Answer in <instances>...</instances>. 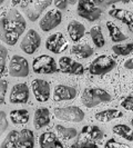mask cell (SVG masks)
<instances>
[{"label":"cell","mask_w":133,"mask_h":148,"mask_svg":"<svg viewBox=\"0 0 133 148\" xmlns=\"http://www.w3.org/2000/svg\"><path fill=\"white\" fill-rule=\"evenodd\" d=\"M50 123V111L48 108H38L35 112L33 125L36 129H41L42 127L49 125Z\"/></svg>","instance_id":"ac0fdd59"},{"label":"cell","mask_w":133,"mask_h":148,"mask_svg":"<svg viewBox=\"0 0 133 148\" xmlns=\"http://www.w3.org/2000/svg\"><path fill=\"white\" fill-rule=\"evenodd\" d=\"M9 75L12 77H27L29 75V65L26 58L15 55L9 62Z\"/></svg>","instance_id":"ba28073f"},{"label":"cell","mask_w":133,"mask_h":148,"mask_svg":"<svg viewBox=\"0 0 133 148\" xmlns=\"http://www.w3.org/2000/svg\"><path fill=\"white\" fill-rule=\"evenodd\" d=\"M77 96V90L73 87L66 86V85H58L54 88L53 99L56 101H66L72 100Z\"/></svg>","instance_id":"9a60e30c"},{"label":"cell","mask_w":133,"mask_h":148,"mask_svg":"<svg viewBox=\"0 0 133 148\" xmlns=\"http://www.w3.org/2000/svg\"><path fill=\"white\" fill-rule=\"evenodd\" d=\"M124 68L126 69H133V58H130V59H128L124 62Z\"/></svg>","instance_id":"74e56055"},{"label":"cell","mask_w":133,"mask_h":148,"mask_svg":"<svg viewBox=\"0 0 133 148\" xmlns=\"http://www.w3.org/2000/svg\"><path fill=\"white\" fill-rule=\"evenodd\" d=\"M32 68L36 74L49 75L57 71V64L53 57H50L48 55H41L33 60Z\"/></svg>","instance_id":"5b68a950"},{"label":"cell","mask_w":133,"mask_h":148,"mask_svg":"<svg viewBox=\"0 0 133 148\" xmlns=\"http://www.w3.org/2000/svg\"><path fill=\"white\" fill-rule=\"evenodd\" d=\"M59 68L60 70L64 74L70 75H83L84 68L80 62L75 61L70 57H61L59 59Z\"/></svg>","instance_id":"4fadbf2b"},{"label":"cell","mask_w":133,"mask_h":148,"mask_svg":"<svg viewBox=\"0 0 133 148\" xmlns=\"http://www.w3.org/2000/svg\"><path fill=\"white\" fill-rule=\"evenodd\" d=\"M131 124H132V126H133V118H132V120H131Z\"/></svg>","instance_id":"f35d334b"},{"label":"cell","mask_w":133,"mask_h":148,"mask_svg":"<svg viewBox=\"0 0 133 148\" xmlns=\"http://www.w3.org/2000/svg\"><path fill=\"white\" fill-rule=\"evenodd\" d=\"M90 36L92 38V41H93L94 46L98 47V48H102L104 45H105V40H104L100 26L92 27L91 30H90Z\"/></svg>","instance_id":"d4e9b609"},{"label":"cell","mask_w":133,"mask_h":148,"mask_svg":"<svg viewBox=\"0 0 133 148\" xmlns=\"http://www.w3.org/2000/svg\"><path fill=\"white\" fill-rule=\"evenodd\" d=\"M71 53L77 56L78 58L86 59L93 55V49L89 45H75L71 47Z\"/></svg>","instance_id":"603a6c76"},{"label":"cell","mask_w":133,"mask_h":148,"mask_svg":"<svg viewBox=\"0 0 133 148\" xmlns=\"http://www.w3.org/2000/svg\"><path fill=\"white\" fill-rule=\"evenodd\" d=\"M121 106L126 109V110H132L133 111V96H129L124 98L121 103Z\"/></svg>","instance_id":"e575fe53"},{"label":"cell","mask_w":133,"mask_h":148,"mask_svg":"<svg viewBox=\"0 0 133 148\" xmlns=\"http://www.w3.org/2000/svg\"><path fill=\"white\" fill-rule=\"evenodd\" d=\"M39 144L42 148H62V143L53 133H43L39 138Z\"/></svg>","instance_id":"e0dca14e"},{"label":"cell","mask_w":133,"mask_h":148,"mask_svg":"<svg viewBox=\"0 0 133 148\" xmlns=\"http://www.w3.org/2000/svg\"><path fill=\"white\" fill-rule=\"evenodd\" d=\"M115 66H117V62L113 58L107 55H101L91 62V65L89 67V71L93 76H101V75L110 73L111 70L115 68Z\"/></svg>","instance_id":"3957f363"},{"label":"cell","mask_w":133,"mask_h":148,"mask_svg":"<svg viewBox=\"0 0 133 148\" xmlns=\"http://www.w3.org/2000/svg\"><path fill=\"white\" fill-rule=\"evenodd\" d=\"M81 100L87 108H93L100 104L109 103L111 100V95L104 89L87 88L82 94Z\"/></svg>","instance_id":"7a4b0ae2"},{"label":"cell","mask_w":133,"mask_h":148,"mask_svg":"<svg viewBox=\"0 0 133 148\" xmlns=\"http://www.w3.org/2000/svg\"><path fill=\"white\" fill-rule=\"evenodd\" d=\"M109 15L115 19L120 20L121 22L126 23L128 26L129 30L133 32V14L130 12L129 10H124V9H111L109 11Z\"/></svg>","instance_id":"2e32d148"},{"label":"cell","mask_w":133,"mask_h":148,"mask_svg":"<svg viewBox=\"0 0 133 148\" xmlns=\"http://www.w3.org/2000/svg\"><path fill=\"white\" fill-rule=\"evenodd\" d=\"M72 148H82V147H89V148H96L98 147L94 141H92L89 138H81L79 140H77L73 145L71 146Z\"/></svg>","instance_id":"4dcf8cb0"},{"label":"cell","mask_w":133,"mask_h":148,"mask_svg":"<svg viewBox=\"0 0 133 148\" xmlns=\"http://www.w3.org/2000/svg\"><path fill=\"white\" fill-rule=\"evenodd\" d=\"M84 31H86L84 26L79 21L72 20L68 25V34L71 38V40L73 41H79L84 36Z\"/></svg>","instance_id":"ffe728a7"},{"label":"cell","mask_w":133,"mask_h":148,"mask_svg":"<svg viewBox=\"0 0 133 148\" xmlns=\"http://www.w3.org/2000/svg\"><path fill=\"white\" fill-rule=\"evenodd\" d=\"M9 117L15 125H26L29 121L30 115L27 109H18L11 111L9 114Z\"/></svg>","instance_id":"7402d4cb"},{"label":"cell","mask_w":133,"mask_h":148,"mask_svg":"<svg viewBox=\"0 0 133 148\" xmlns=\"http://www.w3.org/2000/svg\"><path fill=\"white\" fill-rule=\"evenodd\" d=\"M122 116H123V112L118 109H107V110L96 112V119L100 123H109L111 120L120 118Z\"/></svg>","instance_id":"44dd1931"},{"label":"cell","mask_w":133,"mask_h":148,"mask_svg":"<svg viewBox=\"0 0 133 148\" xmlns=\"http://www.w3.org/2000/svg\"><path fill=\"white\" fill-rule=\"evenodd\" d=\"M27 23L22 15L16 9H9L1 16V28L3 40L9 46H15L18 38L24 32Z\"/></svg>","instance_id":"6da1fadb"},{"label":"cell","mask_w":133,"mask_h":148,"mask_svg":"<svg viewBox=\"0 0 133 148\" xmlns=\"http://www.w3.org/2000/svg\"><path fill=\"white\" fill-rule=\"evenodd\" d=\"M54 116L60 120H63V121L80 123L84 119V112L77 106H68V107L56 108Z\"/></svg>","instance_id":"277c9868"},{"label":"cell","mask_w":133,"mask_h":148,"mask_svg":"<svg viewBox=\"0 0 133 148\" xmlns=\"http://www.w3.org/2000/svg\"><path fill=\"white\" fill-rule=\"evenodd\" d=\"M32 92L38 101L45 103L50 98V85L43 79H35L31 84Z\"/></svg>","instance_id":"8fae6325"},{"label":"cell","mask_w":133,"mask_h":148,"mask_svg":"<svg viewBox=\"0 0 133 148\" xmlns=\"http://www.w3.org/2000/svg\"><path fill=\"white\" fill-rule=\"evenodd\" d=\"M52 1H24L22 2V8L27 10V16L31 21H36L41 11L48 7Z\"/></svg>","instance_id":"7c38bea8"},{"label":"cell","mask_w":133,"mask_h":148,"mask_svg":"<svg viewBox=\"0 0 133 148\" xmlns=\"http://www.w3.org/2000/svg\"><path fill=\"white\" fill-rule=\"evenodd\" d=\"M45 48L53 53H61L68 48V41L61 32L50 35L45 41Z\"/></svg>","instance_id":"30bf717a"},{"label":"cell","mask_w":133,"mask_h":148,"mask_svg":"<svg viewBox=\"0 0 133 148\" xmlns=\"http://www.w3.org/2000/svg\"><path fill=\"white\" fill-rule=\"evenodd\" d=\"M35 146V138L33 133L29 129H22L19 132V137L17 140L18 148H31Z\"/></svg>","instance_id":"d6986e66"},{"label":"cell","mask_w":133,"mask_h":148,"mask_svg":"<svg viewBox=\"0 0 133 148\" xmlns=\"http://www.w3.org/2000/svg\"><path fill=\"white\" fill-rule=\"evenodd\" d=\"M56 130H57V133L59 134L60 137L66 139V140L72 139V138H74L78 135V132H77L75 128H68V127H63L61 126V125H57L56 126Z\"/></svg>","instance_id":"83f0119b"},{"label":"cell","mask_w":133,"mask_h":148,"mask_svg":"<svg viewBox=\"0 0 133 148\" xmlns=\"http://www.w3.org/2000/svg\"><path fill=\"white\" fill-rule=\"evenodd\" d=\"M0 134H2L6 129L8 128V121L6 118V114L5 111H1L0 112Z\"/></svg>","instance_id":"d590c367"},{"label":"cell","mask_w":133,"mask_h":148,"mask_svg":"<svg viewBox=\"0 0 133 148\" xmlns=\"http://www.w3.org/2000/svg\"><path fill=\"white\" fill-rule=\"evenodd\" d=\"M104 147L105 148H124V147H126V145L119 143V141H117L114 138H111L110 140H108L105 143Z\"/></svg>","instance_id":"836d02e7"},{"label":"cell","mask_w":133,"mask_h":148,"mask_svg":"<svg viewBox=\"0 0 133 148\" xmlns=\"http://www.w3.org/2000/svg\"><path fill=\"white\" fill-rule=\"evenodd\" d=\"M112 50L115 55L119 56H128L133 51V42L126 45H118V46H113Z\"/></svg>","instance_id":"f546056e"},{"label":"cell","mask_w":133,"mask_h":148,"mask_svg":"<svg viewBox=\"0 0 133 148\" xmlns=\"http://www.w3.org/2000/svg\"><path fill=\"white\" fill-rule=\"evenodd\" d=\"M81 133L87 135L92 140H101L103 138V132L98 126H84L82 128Z\"/></svg>","instance_id":"484cf974"},{"label":"cell","mask_w":133,"mask_h":148,"mask_svg":"<svg viewBox=\"0 0 133 148\" xmlns=\"http://www.w3.org/2000/svg\"><path fill=\"white\" fill-rule=\"evenodd\" d=\"M112 132L129 141H133V130L126 125H117L112 128Z\"/></svg>","instance_id":"4316f807"},{"label":"cell","mask_w":133,"mask_h":148,"mask_svg":"<svg viewBox=\"0 0 133 148\" xmlns=\"http://www.w3.org/2000/svg\"><path fill=\"white\" fill-rule=\"evenodd\" d=\"M40 44H41V38L39 36V34L36 30L30 29L27 31L26 36L21 40L20 48L27 55H32L37 51V49L40 47Z\"/></svg>","instance_id":"52a82bcc"},{"label":"cell","mask_w":133,"mask_h":148,"mask_svg":"<svg viewBox=\"0 0 133 148\" xmlns=\"http://www.w3.org/2000/svg\"><path fill=\"white\" fill-rule=\"evenodd\" d=\"M62 21V12L60 10H50L42 17L41 21L39 22L40 28L43 31H50L58 27Z\"/></svg>","instance_id":"9c48e42d"},{"label":"cell","mask_w":133,"mask_h":148,"mask_svg":"<svg viewBox=\"0 0 133 148\" xmlns=\"http://www.w3.org/2000/svg\"><path fill=\"white\" fill-rule=\"evenodd\" d=\"M7 55H8V50L1 46L0 47V66H1V75H5L6 73V59H7Z\"/></svg>","instance_id":"1f68e13d"},{"label":"cell","mask_w":133,"mask_h":148,"mask_svg":"<svg viewBox=\"0 0 133 148\" xmlns=\"http://www.w3.org/2000/svg\"><path fill=\"white\" fill-rule=\"evenodd\" d=\"M69 3V1H66V0H58V1H54V5H56V7L60 9V10H62V9H66V5Z\"/></svg>","instance_id":"8d00e7d4"},{"label":"cell","mask_w":133,"mask_h":148,"mask_svg":"<svg viewBox=\"0 0 133 148\" xmlns=\"http://www.w3.org/2000/svg\"><path fill=\"white\" fill-rule=\"evenodd\" d=\"M18 137H19V133L17 130H12L7 135L6 139L2 141L1 144V148H6V147H17V140H18Z\"/></svg>","instance_id":"f1b7e54d"},{"label":"cell","mask_w":133,"mask_h":148,"mask_svg":"<svg viewBox=\"0 0 133 148\" xmlns=\"http://www.w3.org/2000/svg\"><path fill=\"white\" fill-rule=\"evenodd\" d=\"M29 99V88L26 84H17L15 85L10 96H9V100L11 104H26Z\"/></svg>","instance_id":"5bb4252c"},{"label":"cell","mask_w":133,"mask_h":148,"mask_svg":"<svg viewBox=\"0 0 133 148\" xmlns=\"http://www.w3.org/2000/svg\"><path fill=\"white\" fill-rule=\"evenodd\" d=\"M107 28L109 30L111 40H112L113 42H120V41H123V40H126V38H128L113 22H111V21L107 22Z\"/></svg>","instance_id":"cb8c5ba5"},{"label":"cell","mask_w":133,"mask_h":148,"mask_svg":"<svg viewBox=\"0 0 133 148\" xmlns=\"http://www.w3.org/2000/svg\"><path fill=\"white\" fill-rule=\"evenodd\" d=\"M78 15L88 21H96L101 17L102 10L96 7L94 1L82 0L78 2Z\"/></svg>","instance_id":"8992f818"},{"label":"cell","mask_w":133,"mask_h":148,"mask_svg":"<svg viewBox=\"0 0 133 148\" xmlns=\"http://www.w3.org/2000/svg\"><path fill=\"white\" fill-rule=\"evenodd\" d=\"M8 88V82L5 79L0 80V104L5 103V96H6V91Z\"/></svg>","instance_id":"d6a6232c"}]
</instances>
